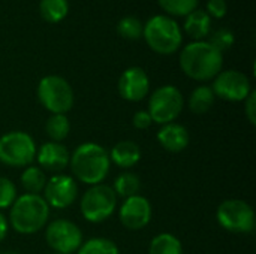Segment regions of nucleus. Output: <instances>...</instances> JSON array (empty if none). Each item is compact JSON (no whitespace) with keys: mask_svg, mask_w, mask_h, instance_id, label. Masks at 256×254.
Segmentation results:
<instances>
[{"mask_svg":"<svg viewBox=\"0 0 256 254\" xmlns=\"http://www.w3.org/2000/svg\"><path fill=\"white\" fill-rule=\"evenodd\" d=\"M74 178L87 186L102 184L108 177L111 160L108 151L96 142H84L78 145L69 159Z\"/></svg>","mask_w":256,"mask_h":254,"instance_id":"f257e3e1","label":"nucleus"},{"mask_svg":"<svg viewBox=\"0 0 256 254\" xmlns=\"http://www.w3.org/2000/svg\"><path fill=\"white\" fill-rule=\"evenodd\" d=\"M224 66V55L206 40L188 43L180 52V67L190 79L204 82L214 79Z\"/></svg>","mask_w":256,"mask_h":254,"instance_id":"f03ea898","label":"nucleus"},{"mask_svg":"<svg viewBox=\"0 0 256 254\" xmlns=\"http://www.w3.org/2000/svg\"><path fill=\"white\" fill-rule=\"evenodd\" d=\"M50 207L40 195L24 193L15 199L9 211V223L16 234L33 235L45 228Z\"/></svg>","mask_w":256,"mask_h":254,"instance_id":"7ed1b4c3","label":"nucleus"},{"mask_svg":"<svg viewBox=\"0 0 256 254\" xmlns=\"http://www.w3.org/2000/svg\"><path fill=\"white\" fill-rule=\"evenodd\" d=\"M142 36L147 45L158 54L170 55L176 52L183 42L180 25L166 15H154L144 25Z\"/></svg>","mask_w":256,"mask_h":254,"instance_id":"20e7f679","label":"nucleus"},{"mask_svg":"<svg viewBox=\"0 0 256 254\" xmlns=\"http://www.w3.org/2000/svg\"><path fill=\"white\" fill-rule=\"evenodd\" d=\"M38 100L51 114H66L72 109L75 96L70 84L58 75H46L38 84Z\"/></svg>","mask_w":256,"mask_h":254,"instance_id":"39448f33","label":"nucleus"},{"mask_svg":"<svg viewBox=\"0 0 256 254\" xmlns=\"http://www.w3.org/2000/svg\"><path fill=\"white\" fill-rule=\"evenodd\" d=\"M117 208V196L106 184L90 186L80 201L81 216L93 225L108 220Z\"/></svg>","mask_w":256,"mask_h":254,"instance_id":"423d86ee","label":"nucleus"},{"mask_svg":"<svg viewBox=\"0 0 256 254\" xmlns=\"http://www.w3.org/2000/svg\"><path fill=\"white\" fill-rule=\"evenodd\" d=\"M34 139L21 130L8 132L0 138V163L10 168H27L36 159Z\"/></svg>","mask_w":256,"mask_h":254,"instance_id":"0eeeda50","label":"nucleus"},{"mask_svg":"<svg viewBox=\"0 0 256 254\" xmlns=\"http://www.w3.org/2000/svg\"><path fill=\"white\" fill-rule=\"evenodd\" d=\"M184 99L182 91L176 85H162L156 88L148 99V114L152 121L164 126L174 123L182 114Z\"/></svg>","mask_w":256,"mask_h":254,"instance_id":"6e6552de","label":"nucleus"},{"mask_svg":"<svg viewBox=\"0 0 256 254\" xmlns=\"http://www.w3.org/2000/svg\"><path fill=\"white\" fill-rule=\"evenodd\" d=\"M216 220L231 234H250L255 229V211L242 199L224 201L218 207Z\"/></svg>","mask_w":256,"mask_h":254,"instance_id":"1a4fd4ad","label":"nucleus"},{"mask_svg":"<svg viewBox=\"0 0 256 254\" xmlns=\"http://www.w3.org/2000/svg\"><path fill=\"white\" fill-rule=\"evenodd\" d=\"M45 241L51 250L60 254L75 253L84 243L81 229L74 222L64 219H57L48 223L45 229Z\"/></svg>","mask_w":256,"mask_h":254,"instance_id":"9d476101","label":"nucleus"},{"mask_svg":"<svg viewBox=\"0 0 256 254\" xmlns=\"http://www.w3.org/2000/svg\"><path fill=\"white\" fill-rule=\"evenodd\" d=\"M212 90L216 97L226 102H244L252 91L249 78L240 70H220L216 75Z\"/></svg>","mask_w":256,"mask_h":254,"instance_id":"9b49d317","label":"nucleus"},{"mask_svg":"<svg viewBox=\"0 0 256 254\" xmlns=\"http://www.w3.org/2000/svg\"><path fill=\"white\" fill-rule=\"evenodd\" d=\"M78 198L76 180L66 174H54L46 180L44 189V199L50 208L64 210L75 204Z\"/></svg>","mask_w":256,"mask_h":254,"instance_id":"f8f14e48","label":"nucleus"},{"mask_svg":"<svg viewBox=\"0 0 256 254\" xmlns=\"http://www.w3.org/2000/svg\"><path fill=\"white\" fill-rule=\"evenodd\" d=\"M153 216L152 204L147 198L141 195L130 196L128 199H123V204L118 210V219L120 223L128 231H141L144 229Z\"/></svg>","mask_w":256,"mask_h":254,"instance_id":"ddd939ff","label":"nucleus"},{"mask_svg":"<svg viewBox=\"0 0 256 254\" xmlns=\"http://www.w3.org/2000/svg\"><path fill=\"white\" fill-rule=\"evenodd\" d=\"M118 94L128 102H141L150 90V79L144 69L129 67L118 78Z\"/></svg>","mask_w":256,"mask_h":254,"instance_id":"4468645a","label":"nucleus"},{"mask_svg":"<svg viewBox=\"0 0 256 254\" xmlns=\"http://www.w3.org/2000/svg\"><path fill=\"white\" fill-rule=\"evenodd\" d=\"M70 153L62 142H45L36 151V160L42 171L52 174H62L63 169L69 165Z\"/></svg>","mask_w":256,"mask_h":254,"instance_id":"2eb2a0df","label":"nucleus"},{"mask_svg":"<svg viewBox=\"0 0 256 254\" xmlns=\"http://www.w3.org/2000/svg\"><path fill=\"white\" fill-rule=\"evenodd\" d=\"M156 139L160 147L170 153H180L189 145V132L184 126L178 123H168L160 126L156 133Z\"/></svg>","mask_w":256,"mask_h":254,"instance_id":"dca6fc26","label":"nucleus"},{"mask_svg":"<svg viewBox=\"0 0 256 254\" xmlns=\"http://www.w3.org/2000/svg\"><path fill=\"white\" fill-rule=\"evenodd\" d=\"M108 154L111 163L122 169H130L141 160V148L134 141L117 142Z\"/></svg>","mask_w":256,"mask_h":254,"instance_id":"f3484780","label":"nucleus"},{"mask_svg":"<svg viewBox=\"0 0 256 254\" xmlns=\"http://www.w3.org/2000/svg\"><path fill=\"white\" fill-rule=\"evenodd\" d=\"M184 31L195 40H201L212 31V18L202 9H195L186 15Z\"/></svg>","mask_w":256,"mask_h":254,"instance_id":"a211bd4d","label":"nucleus"},{"mask_svg":"<svg viewBox=\"0 0 256 254\" xmlns=\"http://www.w3.org/2000/svg\"><path fill=\"white\" fill-rule=\"evenodd\" d=\"M216 96L210 85L196 87L189 96V109L194 114H206L214 105Z\"/></svg>","mask_w":256,"mask_h":254,"instance_id":"6ab92c4d","label":"nucleus"},{"mask_svg":"<svg viewBox=\"0 0 256 254\" xmlns=\"http://www.w3.org/2000/svg\"><path fill=\"white\" fill-rule=\"evenodd\" d=\"M46 180L45 172L38 166H27L20 177L21 186L28 195H40L45 189Z\"/></svg>","mask_w":256,"mask_h":254,"instance_id":"aec40b11","label":"nucleus"},{"mask_svg":"<svg viewBox=\"0 0 256 254\" xmlns=\"http://www.w3.org/2000/svg\"><path fill=\"white\" fill-rule=\"evenodd\" d=\"M112 190L116 193L117 198H123L128 199L130 196H135L140 193L141 190V180L136 174L134 172H122L112 184Z\"/></svg>","mask_w":256,"mask_h":254,"instance_id":"412c9836","label":"nucleus"},{"mask_svg":"<svg viewBox=\"0 0 256 254\" xmlns=\"http://www.w3.org/2000/svg\"><path fill=\"white\" fill-rule=\"evenodd\" d=\"M148 254H184L180 240L168 232L156 235L148 247Z\"/></svg>","mask_w":256,"mask_h":254,"instance_id":"4be33fe9","label":"nucleus"},{"mask_svg":"<svg viewBox=\"0 0 256 254\" xmlns=\"http://www.w3.org/2000/svg\"><path fill=\"white\" fill-rule=\"evenodd\" d=\"M68 12H69L68 0H40L39 3L40 16L46 22H51V24H56L64 19Z\"/></svg>","mask_w":256,"mask_h":254,"instance_id":"5701e85b","label":"nucleus"},{"mask_svg":"<svg viewBox=\"0 0 256 254\" xmlns=\"http://www.w3.org/2000/svg\"><path fill=\"white\" fill-rule=\"evenodd\" d=\"M45 132L52 142H62L70 132V123L66 114H51L45 123Z\"/></svg>","mask_w":256,"mask_h":254,"instance_id":"b1692460","label":"nucleus"},{"mask_svg":"<svg viewBox=\"0 0 256 254\" xmlns=\"http://www.w3.org/2000/svg\"><path fill=\"white\" fill-rule=\"evenodd\" d=\"M76 254H120L118 247L108 238H90L81 244Z\"/></svg>","mask_w":256,"mask_h":254,"instance_id":"393cba45","label":"nucleus"},{"mask_svg":"<svg viewBox=\"0 0 256 254\" xmlns=\"http://www.w3.org/2000/svg\"><path fill=\"white\" fill-rule=\"evenodd\" d=\"M142 30H144V25L136 16H124L117 24V33L122 37L129 39V40L140 39L142 36Z\"/></svg>","mask_w":256,"mask_h":254,"instance_id":"a878e982","label":"nucleus"},{"mask_svg":"<svg viewBox=\"0 0 256 254\" xmlns=\"http://www.w3.org/2000/svg\"><path fill=\"white\" fill-rule=\"evenodd\" d=\"M158 1L165 12L176 16L189 15L198 6V0H158Z\"/></svg>","mask_w":256,"mask_h":254,"instance_id":"bb28decb","label":"nucleus"},{"mask_svg":"<svg viewBox=\"0 0 256 254\" xmlns=\"http://www.w3.org/2000/svg\"><path fill=\"white\" fill-rule=\"evenodd\" d=\"M16 198V186L9 178L0 177V210L10 208Z\"/></svg>","mask_w":256,"mask_h":254,"instance_id":"cd10ccee","label":"nucleus"},{"mask_svg":"<svg viewBox=\"0 0 256 254\" xmlns=\"http://www.w3.org/2000/svg\"><path fill=\"white\" fill-rule=\"evenodd\" d=\"M234 34L231 30L228 28H219L216 30L214 33L210 34V40L208 43L213 45L218 51L224 52V51H228L232 45H234Z\"/></svg>","mask_w":256,"mask_h":254,"instance_id":"c85d7f7f","label":"nucleus"},{"mask_svg":"<svg viewBox=\"0 0 256 254\" xmlns=\"http://www.w3.org/2000/svg\"><path fill=\"white\" fill-rule=\"evenodd\" d=\"M228 4L225 0H208L207 1V13L213 18H224L226 15Z\"/></svg>","mask_w":256,"mask_h":254,"instance_id":"c756f323","label":"nucleus"},{"mask_svg":"<svg viewBox=\"0 0 256 254\" xmlns=\"http://www.w3.org/2000/svg\"><path fill=\"white\" fill-rule=\"evenodd\" d=\"M244 114L252 126L256 124V91L252 90L244 100Z\"/></svg>","mask_w":256,"mask_h":254,"instance_id":"7c9ffc66","label":"nucleus"},{"mask_svg":"<svg viewBox=\"0 0 256 254\" xmlns=\"http://www.w3.org/2000/svg\"><path fill=\"white\" fill-rule=\"evenodd\" d=\"M132 124L138 130H146L153 124V121H152V117L147 111H138L132 117Z\"/></svg>","mask_w":256,"mask_h":254,"instance_id":"2f4dec72","label":"nucleus"},{"mask_svg":"<svg viewBox=\"0 0 256 254\" xmlns=\"http://www.w3.org/2000/svg\"><path fill=\"white\" fill-rule=\"evenodd\" d=\"M8 231H9V225H8V220L4 219V216L0 213V243L6 238L8 235Z\"/></svg>","mask_w":256,"mask_h":254,"instance_id":"473e14b6","label":"nucleus"},{"mask_svg":"<svg viewBox=\"0 0 256 254\" xmlns=\"http://www.w3.org/2000/svg\"><path fill=\"white\" fill-rule=\"evenodd\" d=\"M2 254H16V253H12V252H8V253H2Z\"/></svg>","mask_w":256,"mask_h":254,"instance_id":"72a5a7b5","label":"nucleus"},{"mask_svg":"<svg viewBox=\"0 0 256 254\" xmlns=\"http://www.w3.org/2000/svg\"><path fill=\"white\" fill-rule=\"evenodd\" d=\"M54 254H60V253H54Z\"/></svg>","mask_w":256,"mask_h":254,"instance_id":"f704fd0d","label":"nucleus"}]
</instances>
